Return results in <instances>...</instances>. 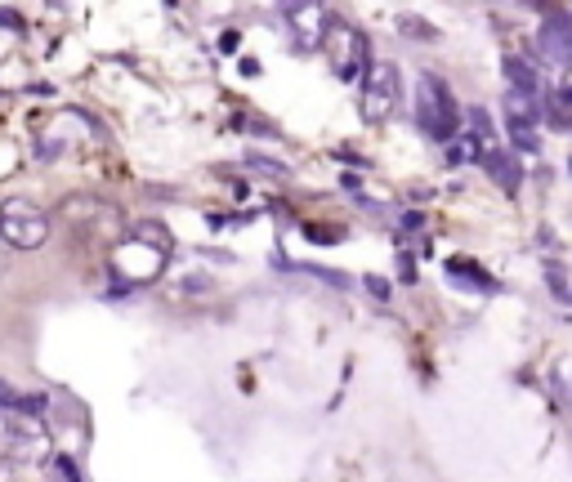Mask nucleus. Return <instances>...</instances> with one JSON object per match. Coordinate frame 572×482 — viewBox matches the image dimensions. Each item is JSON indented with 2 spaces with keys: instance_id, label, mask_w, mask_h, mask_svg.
I'll return each mask as SVG.
<instances>
[{
  "instance_id": "obj_12",
  "label": "nucleus",
  "mask_w": 572,
  "mask_h": 482,
  "mask_svg": "<svg viewBox=\"0 0 572 482\" xmlns=\"http://www.w3.org/2000/svg\"><path fill=\"white\" fill-rule=\"evenodd\" d=\"M479 152H483V143H479V134L474 130H456L452 139H447V166H470V161H479Z\"/></svg>"
},
{
  "instance_id": "obj_22",
  "label": "nucleus",
  "mask_w": 572,
  "mask_h": 482,
  "mask_svg": "<svg viewBox=\"0 0 572 482\" xmlns=\"http://www.w3.org/2000/svg\"><path fill=\"white\" fill-rule=\"evenodd\" d=\"M0 27H23V18H18L14 9H0Z\"/></svg>"
},
{
  "instance_id": "obj_18",
  "label": "nucleus",
  "mask_w": 572,
  "mask_h": 482,
  "mask_svg": "<svg viewBox=\"0 0 572 482\" xmlns=\"http://www.w3.org/2000/svg\"><path fill=\"white\" fill-rule=\"evenodd\" d=\"M50 474H59V478L76 482V478H81V469L72 465V456H54V460H50Z\"/></svg>"
},
{
  "instance_id": "obj_13",
  "label": "nucleus",
  "mask_w": 572,
  "mask_h": 482,
  "mask_svg": "<svg viewBox=\"0 0 572 482\" xmlns=\"http://www.w3.org/2000/svg\"><path fill=\"white\" fill-rule=\"evenodd\" d=\"M398 32H403L407 41H425V45L438 41V27L429 23V18H421V14H403V18H398Z\"/></svg>"
},
{
  "instance_id": "obj_1",
  "label": "nucleus",
  "mask_w": 572,
  "mask_h": 482,
  "mask_svg": "<svg viewBox=\"0 0 572 482\" xmlns=\"http://www.w3.org/2000/svg\"><path fill=\"white\" fill-rule=\"evenodd\" d=\"M416 130L425 134V139L434 143H447L456 130H461V108H456V94L447 90L443 81H438L434 72H425L421 81H416Z\"/></svg>"
},
{
  "instance_id": "obj_14",
  "label": "nucleus",
  "mask_w": 572,
  "mask_h": 482,
  "mask_svg": "<svg viewBox=\"0 0 572 482\" xmlns=\"http://www.w3.org/2000/svg\"><path fill=\"white\" fill-rule=\"evenodd\" d=\"M465 117H470V130L479 134V143H483V148H497V125H492L488 112H483V108H470V112H465Z\"/></svg>"
},
{
  "instance_id": "obj_21",
  "label": "nucleus",
  "mask_w": 572,
  "mask_h": 482,
  "mask_svg": "<svg viewBox=\"0 0 572 482\" xmlns=\"http://www.w3.org/2000/svg\"><path fill=\"white\" fill-rule=\"evenodd\" d=\"M367 291H371V295H376V300H389V286H385V282H380V277H367Z\"/></svg>"
},
{
  "instance_id": "obj_19",
  "label": "nucleus",
  "mask_w": 572,
  "mask_h": 482,
  "mask_svg": "<svg viewBox=\"0 0 572 482\" xmlns=\"http://www.w3.org/2000/svg\"><path fill=\"white\" fill-rule=\"evenodd\" d=\"M219 50H224V54H237V50H242V32H237V27H228V32L219 36Z\"/></svg>"
},
{
  "instance_id": "obj_20",
  "label": "nucleus",
  "mask_w": 572,
  "mask_h": 482,
  "mask_svg": "<svg viewBox=\"0 0 572 482\" xmlns=\"http://www.w3.org/2000/svg\"><path fill=\"white\" fill-rule=\"evenodd\" d=\"M398 277H403V282H407V286H412V282H416V264H412V259H407V255H403V259H398Z\"/></svg>"
},
{
  "instance_id": "obj_8",
  "label": "nucleus",
  "mask_w": 572,
  "mask_h": 482,
  "mask_svg": "<svg viewBox=\"0 0 572 482\" xmlns=\"http://www.w3.org/2000/svg\"><path fill=\"white\" fill-rule=\"evenodd\" d=\"M479 166L488 170V175L497 179L505 192H519L523 170H519V161H514V152H505L501 143H497V148H483V152H479Z\"/></svg>"
},
{
  "instance_id": "obj_6",
  "label": "nucleus",
  "mask_w": 572,
  "mask_h": 482,
  "mask_svg": "<svg viewBox=\"0 0 572 482\" xmlns=\"http://www.w3.org/2000/svg\"><path fill=\"white\" fill-rule=\"evenodd\" d=\"M282 9V23L291 32V45L304 54L322 50V36H327V23H331V9L327 0H278Z\"/></svg>"
},
{
  "instance_id": "obj_11",
  "label": "nucleus",
  "mask_w": 572,
  "mask_h": 482,
  "mask_svg": "<svg viewBox=\"0 0 572 482\" xmlns=\"http://www.w3.org/2000/svg\"><path fill=\"white\" fill-rule=\"evenodd\" d=\"M505 81H510L514 94H528V99H537V94H541L537 72H532V63L519 59V54H510V59H505Z\"/></svg>"
},
{
  "instance_id": "obj_10",
  "label": "nucleus",
  "mask_w": 572,
  "mask_h": 482,
  "mask_svg": "<svg viewBox=\"0 0 572 482\" xmlns=\"http://www.w3.org/2000/svg\"><path fill=\"white\" fill-rule=\"evenodd\" d=\"M130 237H135L143 250H152L157 259H170V255H175V233H170L161 219H139V224L130 228Z\"/></svg>"
},
{
  "instance_id": "obj_17",
  "label": "nucleus",
  "mask_w": 572,
  "mask_h": 482,
  "mask_svg": "<svg viewBox=\"0 0 572 482\" xmlns=\"http://www.w3.org/2000/svg\"><path fill=\"white\" fill-rule=\"evenodd\" d=\"M300 273H309V277H322V282H327V286H340V291H345V286H354V282H349L345 273H331V268H318V264H304Z\"/></svg>"
},
{
  "instance_id": "obj_15",
  "label": "nucleus",
  "mask_w": 572,
  "mask_h": 482,
  "mask_svg": "<svg viewBox=\"0 0 572 482\" xmlns=\"http://www.w3.org/2000/svg\"><path fill=\"white\" fill-rule=\"evenodd\" d=\"M246 166L260 170V175H269V179H286V175H291V170H286V161H273V157H264V152H251V157H246Z\"/></svg>"
},
{
  "instance_id": "obj_16",
  "label": "nucleus",
  "mask_w": 572,
  "mask_h": 482,
  "mask_svg": "<svg viewBox=\"0 0 572 482\" xmlns=\"http://www.w3.org/2000/svg\"><path fill=\"white\" fill-rule=\"evenodd\" d=\"M546 282H550V291L559 295V300H568L572 295V286H568V273L559 264H546Z\"/></svg>"
},
{
  "instance_id": "obj_9",
  "label": "nucleus",
  "mask_w": 572,
  "mask_h": 482,
  "mask_svg": "<svg viewBox=\"0 0 572 482\" xmlns=\"http://www.w3.org/2000/svg\"><path fill=\"white\" fill-rule=\"evenodd\" d=\"M443 273L447 277H452V282L456 286H465V291H501V282H497V277H492L488 273V268H479V264H474V259H461V255H456V259H447V264H443Z\"/></svg>"
},
{
  "instance_id": "obj_2",
  "label": "nucleus",
  "mask_w": 572,
  "mask_h": 482,
  "mask_svg": "<svg viewBox=\"0 0 572 482\" xmlns=\"http://www.w3.org/2000/svg\"><path fill=\"white\" fill-rule=\"evenodd\" d=\"M50 451V429H45L41 411L27 407H0V460H41Z\"/></svg>"
},
{
  "instance_id": "obj_24",
  "label": "nucleus",
  "mask_w": 572,
  "mask_h": 482,
  "mask_svg": "<svg viewBox=\"0 0 572 482\" xmlns=\"http://www.w3.org/2000/svg\"><path fill=\"white\" fill-rule=\"evenodd\" d=\"M242 76H260V63H255V59H242Z\"/></svg>"
},
{
  "instance_id": "obj_7",
  "label": "nucleus",
  "mask_w": 572,
  "mask_h": 482,
  "mask_svg": "<svg viewBox=\"0 0 572 482\" xmlns=\"http://www.w3.org/2000/svg\"><path fill=\"white\" fill-rule=\"evenodd\" d=\"M537 50L550 67H572V9H555L537 32Z\"/></svg>"
},
{
  "instance_id": "obj_23",
  "label": "nucleus",
  "mask_w": 572,
  "mask_h": 482,
  "mask_svg": "<svg viewBox=\"0 0 572 482\" xmlns=\"http://www.w3.org/2000/svg\"><path fill=\"white\" fill-rule=\"evenodd\" d=\"M555 103H559V108H568V112H572V81H568V85H564V90H559V94H555Z\"/></svg>"
},
{
  "instance_id": "obj_25",
  "label": "nucleus",
  "mask_w": 572,
  "mask_h": 482,
  "mask_svg": "<svg viewBox=\"0 0 572 482\" xmlns=\"http://www.w3.org/2000/svg\"><path fill=\"white\" fill-rule=\"evenodd\" d=\"M166 5H175V0H166Z\"/></svg>"
},
{
  "instance_id": "obj_4",
  "label": "nucleus",
  "mask_w": 572,
  "mask_h": 482,
  "mask_svg": "<svg viewBox=\"0 0 572 482\" xmlns=\"http://www.w3.org/2000/svg\"><path fill=\"white\" fill-rule=\"evenodd\" d=\"M322 50H327V63H331V76H336V81H358L362 67L371 63L367 32H358V27L345 23V18H331L327 23Z\"/></svg>"
},
{
  "instance_id": "obj_3",
  "label": "nucleus",
  "mask_w": 572,
  "mask_h": 482,
  "mask_svg": "<svg viewBox=\"0 0 572 482\" xmlns=\"http://www.w3.org/2000/svg\"><path fill=\"white\" fill-rule=\"evenodd\" d=\"M398 103H403V76H398V63L371 59L367 67H362V121L367 125L394 121Z\"/></svg>"
},
{
  "instance_id": "obj_5",
  "label": "nucleus",
  "mask_w": 572,
  "mask_h": 482,
  "mask_svg": "<svg viewBox=\"0 0 572 482\" xmlns=\"http://www.w3.org/2000/svg\"><path fill=\"white\" fill-rule=\"evenodd\" d=\"M0 241L14 250H41L50 241V219L32 206V201L14 197L0 206Z\"/></svg>"
}]
</instances>
